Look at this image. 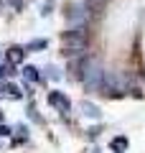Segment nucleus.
I'll list each match as a JSON object with an SVG mask.
<instances>
[{
	"label": "nucleus",
	"instance_id": "f257e3e1",
	"mask_svg": "<svg viewBox=\"0 0 145 153\" xmlns=\"http://www.w3.org/2000/svg\"><path fill=\"white\" fill-rule=\"evenodd\" d=\"M79 79L84 82V87L89 92H99L104 87V69H102V61L97 56H89L79 64Z\"/></svg>",
	"mask_w": 145,
	"mask_h": 153
},
{
	"label": "nucleus",
	"instance_id": "f03ea898",
	"mask_svg": "<svg viewBox=\"0 0 145 153\" xmlns=\"http://www.w3.org/2000/svg\"><path fill=\"white\" fill-rule=\"evenodd\" d=\"M61 49H64L66 56L84 51V49H87V31H84V26L71 28L69 33H64V38H61Z\"/></svg>",
	"mask_w": 145,
	"mask_h": 153
},
{
	"label": "nucleus",
	"instance_id": "7ed1b4c3",
	"mask_svg": "<svg viewBox=\"0 0 145 153\" xmlns=\"http://www.w3.org/2000/svg\"><path fill=\"white\" fill-rule=\"evenodd\" d=\"M87 18H89V10H87L84 5H71L69 10H66V21H69V26H71V28L84 26Z\"/></svg>",
	"mask_w": 145,
	"mask_h": 153
},
{
	"label": "nucleus",
	"instance_id": "20e7f679",
	"mask_svg": "<svg viewBox=\"0 0 145 153\" xmlns=\"http://www.w3.org/2000/svg\"><path fill=\"white\" fill-rule=\"evenodd\" d=\"M48 105L56 107L61 115H66L71 110V102H69V97H66L64 92H48Z\"/></svg>",
	"mask_w": 145,
	"mask_h": 153
},
{
	"label": "nucleus",
	"instance_id": "39448f33",
	"mask_svg": "<svg viewBox=\"0 0 145 153\" xmlns=\"http://www.w3.org/2000/svg\"><path fill=\"white\" fill-rule=\"evenodd\" d=\"M79 110H81V115H84V117H92V120H99V115H102V112H99V107H97L94 102H87V100L79 105Z\"/></svg>",
	"mask_w": 145,
	"mask_h": 153
},
{
	"label": "nucleus",
	"instance_id": "423d86ee",
	"mask_svg": "<svg viewBox=\"0 0 145 153\" xmlns=\"http://www.w3.org/2000/svg\"><path fill=\"white\" fill-rule=\"evenodd\" d=\"M127 138L125 135H117V138H112V143H109V148H112V153H125L127 151Z\"/></svg>",
	"mask_w": 145,
	"mask_h": 153
},
{
	"label": "nucleus",
	"instance_id": "0eeeda50",
	"mask_svg": "<svg viewBox=\"0 0 145 153\" xmlns=\"http://www.w3.org/2000/svg\"><path fill=\"white\" fill-rule=\"evenodd\" d=\"M0 92H3V97H10V100H21V97H23L21 89H18L16 84H3V87H0Z\"/></svg>",
	"mask_w": 145,
	"mask_h": 153
},
{
	"label": "nucleus",
	"instance_id": "6e6552de",
	"mask_svg": "<svg viewBox=\"0 0 145 153\" xmlns=\"http://www.w3.org/2000/svg\"><path fill=\"white\" fill-rule=\"evenodd\" d=\"M23 51L26 49H21V46H10V49H8V61H10V64H21L23 61Z\"/></svg>",
	"mask_w": 145,
	"mask_h": 153
},
{
	"label": "nucleus",
	"instance_id": "1a4fd4ad",
	"mask_svg": "<svg viewBox=\"0 0 145 153\" xmlns=\"http://www.w3.org/2000/svg\"><path fill=\"white\" fill-rule=\"evenodd\" d=\"M23 79H26V82H38V69L36 66H23Z\"/></svg>",
	"mask_w": 145,
	"mask_h": 153
},
{
	"label": "nucleus",
	"instance_id": "9d476101",
	"mask_svg": "<svg viewBox=\"0 0 145 153\" xmlns=\"http://www.w3.org/2000/svg\"><path fill=\"white\" fill-rule=\"evenodd\" d=\"M46 41H43V38H36V41H31V44L26 46V51H41V49H46Z\"/></svg>",
	"mask_w": 145,
	"mask_h": 153
},
{
	"label": "nucleus",
	"instance_id": "9b49d317",
	"mask_svg": "<svg viewBox=\"0 0 145 153\" xmlns=\"http://www.w3.org/2000/svg\"><path fill=\"white\" fill-rule=\"evenodd\" d=\"M13 66H16V64H10V61H8V64H0V76H13V74H16Z\"/></svg>",
	"mask_w": 145,
	"mask_h": 153
},
{
	"label": "nucleus",
	"instance_id": "f8f14e48",
	"mask_svg": "<svg viewBox=\"0 0 145 153\" xmlns=\"http://www.w3.org/2000/svg\"><path fill=\"white\" fill-rule=\"evenodd\" d=\"M51 8H54V0H46V3H43V10H41V16L46 18L48 13H51Z\"/></svg>",
	"mask_w": 145,
	"mask_h": 153
},
{
	"label": "nucleus",
	"instance_id": "ddd939ff",
	"mask_svg": "<svg viewBox=\"0 0 145 153\" xmlns=\"http://www.w3.org/2000/svg\"><path fill=\"white\" fill-rule=\"evenodd\" d=\"M46 71H48V76H51V79H61V71L56 69V66H48Z\"/></svg>",
	"mask_w": 145,
	"mask_h": 153
},
{
	"label": "nucleus",
	"instance_id": "4468645a",
	"mask_svg": "<svg viewBox=\"0 0 145 153\" xmlns=\"http://www.w3.org/2000/svg\"><path fill=\"white\" fill-rule=\"evenodd\" d=\"M28 112H31V117H33V123H38V125H41V117H38V115H36V107H33V105H28Z\"/></svg>",
	"mask_w": 145,
	"mask_h": 153
},
{
	"label": "nucleus",
	"instance_id": "2eb2a0df",
	"mask_svg": "<svg viewBox=\"0 0 145 153\" xmlns=\"http://www.w3.org/2000/svg\"><path fill=\"white\" fill-rule=\"evenodd\" d=\"M8 5H10L13 10H21V8H23V0H8Z\"/></svg>",
	"mask_w": 145,
	"mask_h": 153
},
{
	"label": "nucleus",
	"instance_id": "dca6fc26",
	"mask_svg": "<svg viewBox=\"0 0 145 153\" xmlns=\"http://www.w3.org/2000/svg\"><path fill=\"white\" fill-rule=\"evenodd\" d=\"M87 3H89V8H94V10H97V8H102L104 0H87Z\"/></svg>",
	"mask_w": 145,
	"mask_h": 153
},
{
	"label": "nucleus",
	"instance_id": "f3484780",
	"mask_svg": "<svg viewBox=\"0 0 145 153\" xmlns=\"http://www.w3.org/2000/svg\"><path fill=\"white\" fill-rule=\"evenodd\" d=\"M8 133H10V130H8L5 125H0V135H8Z\"/></svg>",
	"mask_w": 145,
	"mask_h": 153
}]
</instances>
